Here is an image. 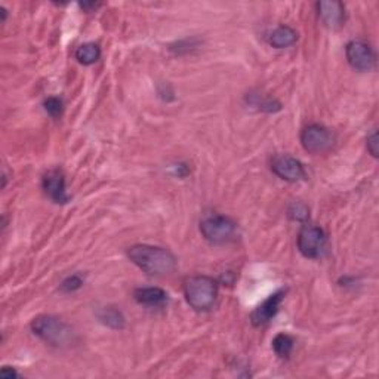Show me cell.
I'll return each mask as SVG.
<instances>
[{
	"label": "cell",
	"mask_w": 379,
	"mask_h": 379,
	"mask_svg": "<svg viewBox=\"0 0 379 379\" xmlns=\"http://www.w3.org/2000/svg\"><path fill=\"white\" fill-rule=\"evenodd\" d=\"M129 259L148 276H167L177 269L175 255L159 246L135 244L128 251Z\"/></svg>",
	"instance_id": "obj_1"
},
{
	"label": "cell",
	"mask_w": 379,
	"mask_h": 379,
	"mask_svg": "<svg viewBox=\"0 0 379 379\" xmlns=\"http://www.w3.org/2000/svg\"><path fill=\"white\" fill-rule=\"evenodd\" d=\"M187 304L196 311H211L218 298V283L207 276H192L184 281Z\"/></svg>",
	"instance_id": "obj_2"
},
{
	"label": "cell",
	"mask_w": 379,
	"mask_h": 379,
	"mask_svg": "<svg viewBox=\"0 0 379 379\" xmlns=\"http://www.w3.org/2000/svg\"><path fill=\"white\" fill-rule=\"evenodd\" d=\"M31 331L46 344L67 347L74 343V331L66 321L53 316H39L31 321Z\"/></svg>",
	"instance_id": "obj_3"
},
{
	"label": "cell",
	"mask_w": 379,
	"mask_h": 379,
	"mask_svg": "<svg viewBox=\"0 0 379 379\" xmlns=\"http://www.w3.org/2000/svg\"><path fill=\"white\" fill-rule=\"evenodd\" d=\"M200 232L203 237L214 244H222L234 237L237 224L224 215H209L202 219Z\"/></svg>",
	"instance_id": "obj_4"
},
{
	"label": "cell",
	"mask_w": 379,
	"mask_h": 379,
	"mask_svg": "<svg viewBox=\"0 0 379 379\" xmlns=\"http://www.w3.org/2000/svg\"><path fill=\"white\" fill-rule=\"evenodd\" d=\"M326 234L316 225H304L298 234V249L306 258L318 259L326 251Z\"/></svg>",
	"instance_id": "obj_5"
},
{
	"label": "cell",
	"mask_w": 379,
	"mask_h": 379,
	"mask_svg": "<svg viewBox=\"0 0 379 379\" xmlns=\"http://www.w3.org/2000/svg\"><path fill=\"white\" fill-rule=\"evenodd\" d=\"M335 142L332 132L321 125H310L301 132V144L308 153L321 155L326 153Z\"/></svg>",
	"instance_id": "obj_6"
},
{
	"label": "cell",
	"mask_w": 379,
	"mask_h": 379,
	"mask_svg": "<svg viewBox=\"0 0 379 379\" xmlns=\"http://www.w3.org/2000/svg\"><path fill=\"white\" fill-rule=\"evenodd\" d=\"M348 64L357 71H370L375 67L376 56L372 46L363 41H353L346 48Z\"/></svg>",
	"instance_id": "obj_7"
},
{
	"label": "cell",
	"mask_w": 379,
	"mask_h": 379,
	"mask_svg": "<svg viewBox=\"0 0 379 379\" xmlns=\"http://www.w3.org/2000/svg\"><path fill=\"white\" fill-rule=\"evenodd\" d=\"M271 170L283 181L298 182L306 178L304 166L299 160L288 155H279L271 162Z\"/></svg>",
	"instance_id": "obj_8"
},
{
	"label": "cell",
	"mask_w": 379,
	"mask_h": 379,
	"mask_svg": "<svg viewBox=\"0 0 379 379\" xmlns=\"http://www.w3.org/2000/svg\"><path fill=\"white\" fill-rule=\"evenodd\" d=\"M42 187L45 193L55 202V203H67L70 200V196L67 194L66 187V177L58 169L49 170L45 174L42 180Z\"/></svg>",
	"instance_id": "obj_9"
},
{
	"label": "cell",
	"mask_w": 379,
	"mask_h": 379,
	"mask_svg": "<svg viewBox=\"0 0 379 379\" xmlns=\"http://www.w3.org/2000/svg\"><path fill=\"white\" fill-rule=\"evenodd\" d=\"M317 11L320 20L328 28L338 30L344 26L346 23V8L341 2L336 0H329V2H318Z\"/></svg>",
	"instance_id": "obj_10"
},
{
	"label": "cell",
	"mask_w": 379,
	"mask_h": 379,
	"mask_svg": "<svg viewBox=\"0 0 379 379\" xmlns=\"http://www.w3.org/2000/svg\"><path fill=\"white\" fill-rule=\"evenodd\" d=\"M283 295H284L283 291H279V292L273 294L271 296H269L267 299H265L262 304L252 313L251 320H252L254 326H264V325L270 323V321L273 320V317L279 311V307H280L281 301H283Z\"/></svg>",
	"instance_id": "obj_11"
},
{
	"label": "cell",
	"mask_w": 379,
	"mask_h": 379,
	"mask_svg": "<svg viewBox=\"0 0 379 379\" xmlns=\"http://www.w3.org/2000/svg\"><path fill=\"white\" fill-rule=\"evenodd\" d=\"M134 296L138 304L148 307H159L167 301V294L160 288H140Z\"/></svg>",
	"instance_id": "obj_12"
},
{
	"label": "cell",
	"mask_w": 379,
	"mask_h": 379,
	"mask_svg": "<svg viewBox=\"0 0 379 379\" xmlns=\"http://www.w3.org/2000/svg\"><path fill=\"white\" fill-rule=\"evenodd\" d=\"M298 41V33L288 26L277 27L269 37V43L276 49H284L295 45Z\"/></svg>",
	"instance_id": "obj_13"
},
{
	"label": "cell",
	"mask_w": 379,
	"mask_h": 379,
	"mask_svg": "<svg viewBox=\"0 0 379 379\" xmlns=\"http://www.w3.org/2000/svg\"><path fill=\"white\" fill-rule=\"evenodd\" d=\"M98 318L103 325L111 329H123L125 328V317L123 314L115 307H104L98 311Z\"/></svg>",
	"instance_id": "obj_14"
},
{
	"label": "cell",
	"mask_w": 379,
	"mask_h": 379,
	"mask_svg": "<svg viewBox=\"0 0 379 379\" xmlns=\"http://www.w3.org/2000/svg\"><path fill=\"white\" fill-rule=\"evenodd\" d=\"M101 49L97 43H83L76 51V60L83 66H92L100 60Z\"/></svg>",
	"instance_id": "obj_15"
},
{
	"label": "cell",
	"mask_w": 379,
	"mask_h": 379,
	"mask_svg": "<svg viewBox=\"0 0 379 379\" xmlns=\"http://www.w3.org/2000/svg\"><path fill=\"white\" fill-rule=\"evenodd\" d=\"M295 346V341L291 335L288 333H279L274 339H273V348L276 351V354L281 358H288L294 350Z\"/></svg>",
	"instance_id": "obj_16"
},
{
	"label": "cell",
	"mask_w": 379,
	"mask_h": 379,
	"mask_svg": "<svg viewBox=\"0 0 379 379\" xmlns=\"http://www.w3.org/2000/svg\"><path fill=\"white\" fill-rule=\"evenodd\" d=\"M288 217L298 222H306L310 218V211L306 203L295 200L288 206Z\"/></svg>",
	"instance_id": "obj_17"
},
{
	"label": "cell",
	"mask_w": 379,
	"mask_h": 379,
	"mask_svg": "<svg viewBox=\"0 0 379 379\" xmlns=\"http://www.w3.org/2000/svg\"><path fill=\"white\" fill-rule=\"evenodd\" d=\"M45 110L48 111V115H51L52 118H60L63 115L64 104H63V101L60 98L49 97L45 101Z\"/></svg>",
	"instance_id": "obj_18"
},
{
	"label": "cell",
	"mask_w": 379,
	"mask_h": 379,
	"mask_svg": "<svg viewBox=\"0 0 379 379\" xmlns=\"http://www.w3.org/2000/svg\"><path fill=\"white\" fill-rule=\"evenodd\" d=\"M82 284H83V279L79 274H73L61 283V291L66 294H71V292H76L78 289H81Z\"/></svg>",
	"instance_id": "obj_19"
},
{
	"label": "cell",
	"mask_w": 379,
	"mask_h": 379,
	"mask_svg": "<svg viewBox=\"0 0 379 379\" xmlns=\"http://www.w3.org/2000/svg\"><path fill=\"white\" fill-rule=\"evenodd\" d=\"M366 145H368V151L373 156V157H378V130L373 129L370 134L368 135L366 138Z\"/></svg>",
	"instance_id": "obj_20"
},
{
	"label": "cell",
	"mask_w": 379,
	"mask_h": 379,
	"mask_svg": "<svg viewBox=\"0 0 379 379\" xmlns=\"http://www.w3.org/2000/svg\"><path fill=\"white\" fill-rule=\"evenodd\" d=\"M0 376H2V378H5V379H12V378H16L18 376V373H16V370L15 369H12V368H4L2 370H0Z\"/></svg>",
	"instance_id": "obj_21"
}]
</instances>
